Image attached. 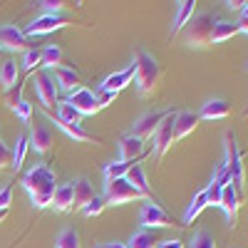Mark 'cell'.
<instances>
[{
	"mask_svg": "<svg viewBox=\"0 0 248 248\" xmlns=\"http://www.w3.org/2000/svg\"><path fill=\"white\" fill-rule=\"evenodd\" d=\"M134 85H137V92L141 97H147L156 90L159 85V79H161V65H159V60L147 52V50H139L137 52V60H134Z\"/></svg>",
	"mask_w": 248,
	"mask_h": 248,
	"instance_id": "cell-2",
	"label": "cell"
},
{
	"mask_svg": "<svg viewBox=\"0 0 248 248\" xmlns=\"http://www.w3.org/2000/svg\"><path fill=\"white\" fill-rule=\"evenodd\" d=\"M10 203H13V186L5 184L0 189V209H10Z\"/></svg>",
	"mask_w": 248,
	"mask_h": 248,
	"instance_id": "cell-41",
	"label": "cell"
},
{
	"mask_svg": "<svg viewBox=\"0 0 248 248\" xmlns=\"http://www.w3.org/2000/svg\"><path fill=\"white\" fill-rule=\"evenodd\" d=\"M231 114V105L226 99L216 97V99H209L206 105H201V112H199V119H223Z\"/></svg>",
	"mask_w": 248,
	"mask_h": 248,
	"instance_id": "cell-21",
	"label": "cell"
},
{
	"mask_svg": "<svg viewBox=\"0 0 248 248\" xmlns=\"http://www.w3.org/2000/svg\"><path fill=\"white\" fill-rule=\"evenodd\" d=\"M171 112H174V109H159V112H147V114H141V117L132 124L129 134L137 137V139H149V137L156 132V127H159V124L167 119Z\"/></svg>",
	"mask_w": 248,
	"mask_h": 248,
	"instance_id": "cell-7",
	"label": "cell"
},
{
	"mask_svg": "<svg viewBox=\"0 0 248 248\" xmlns=\"http://www.w3.org/2000/svg\"><path fill=\"white\" fill-rule=\"evenodd\" d=\"M72 186H75V201H72V209H85V206L94 199V189H92V184H90V179H77V181H72Z\"/></svg>",
	"mask_w": 248,
	"mask_h": 248,
	"instance_id": "cell-22",
	"label": "cell"
},
{
	"mask_svg": "<svg viewBox=\"0 0 248 248\" xmlns=\"http://www.w3.org/2000/svg\"><path fill=\"white\" fill-rule=\"evenodd\" d=\"M60 65H62V47L60 45H45L43 47V60H40V67L55 70Z\"/></svg>",
	"mask_w": 248,
	"mask_h": 248,
	"instance_id": "cell-28",
	"label": "cell"
},
{
	"mask_svg": "<svg viewBox=\"0 0 248 248\" xmlns=\"http://www.w3.org/2000/svg\"><path fill=\"white\" fill-rule=\"evenodd\" d=\"M67 105H72L82 117H90V114H94V112H99V107H97V99H94V92L92 90H87V87H77L75 92H70L67 94Z\"/></svg>",
	"mask_w": 248,
	"mask_h": 248,
	"instance_id": "cell-12",
	"label": "cell"
},
{
	"mask_svg": "<svg viewBox=\"0 0 248 248\" xmlns=\"http://www.w3.org/2000/svg\"><path fill=\"white\" fill-rule=\"evenodd\" d=\"M55 117L62 119V122H70V124H79V122H82V114H79L72 105H67V102H57Z\"/></svg>",
	"mask_w": 248,
	"mask_h": 248,
	"instance_id": "cell-31",
	"label": "cell"
},
{
	"mask_svg": "<svg viewBox=\"0 0 248 248\" xmlns=\"http://www.w3.org/2000/svg\"><path fill=\"white\" fill-rule=\"evenodd\" d=\"M238 35V25H236V20H216V25H214V32H211V43H223V40H229Z\"/></svg>",
	"mask_w": 248,
	"mask_h": 248,
	"instance_id": "cell-26",
	"label": "cell"
},
{
	"mask_svg": "<svg viewBox=\"0 0 248 248\" xmlns=\"http://www.w3.org/2000/svg\"><path fill=\"white\" fill-rule=\"evenodd\" d=\"M226 5H229L231 10H243V8H246V3H241V0H236V3L231 0V3H226Z\"/></svg>",
	"mask_w": 248,
	"mask_h": 248,
	"instance_id": "cell-44",
	"label": "cell"
},
{
	"mask_svg": "<svg viewBox=\"0 0 248 248\" xmlns=\"http://www.w3.org/2000/svg\"><path fill=\"white\" fill-rule=\"evenodd\" d=\"M57 248H79V233L75 229H62L57 241H55Z\"/></svg>",
	"mask_w": 248,
	"mask_h": 248,
	"instance_id": "cell-33",
	"label": "cell"
},
{
	"mask_svg": "<svg viewBox=\"0 0 248 248\" xmlns=\"http://www.w3.org/2000/svg\"><path fill=\"white\" fill-rule=\"evenodd\" d=\"M124 181H127L134 191H139L144 199H149V201H154L152 199V189H149V179H147V171H144V167L141 164H132L129 167V171H127V176H124Z\"/></svg>",
	"mask_w": 248,
	"mask_h": 248,
	"instance_id": "cell-14",
	"label": "cell"
},
{
	"mask_svg": "<svg viewBox=\"0 0 248 248\" xmlns=\"http://www.w3.org/2000/svg\"><path fill=\"white\" fill-rule=\"evenodd\" d=\"M134 199H144V196L139 191H134L124 179H117V181H107L105 184V201H107V206H122V203L134 201Z\"/></svg>",
	"mask_w": 248,
	"mask_h": 248,
	"instance_id": "cell-9",
	"label": "cell"
},
{
	"mask_svg": "<svg viewBox=\"0 0 248 248\" xmlns=\"http://www.w3.org/2000/svg\"><path fill=\"white\" fill-rule=\"evenodd\" d=\"M221 209L226 211V218H229V226L233 229L236 218H238V209H241V191L236 189L233 184H226L223 186V194H221Z\"/></svg>",
	"mask_w": 248,
	"mask_h": 248,
	"instance_id": "cell-13",
	"label": "cell"
},
{
	"mask_svg": "<svg viewBox=\"0 0 248 248\" xmlns=\"http://www.w3.org/2000/svg\"><path fill=\"white\" fill-rule=\"evenodd\" d=\"M0 50L5 52H25L28 47V37L17 25H0Z\"/></svg>",
	"mask_w": 248,
	"mask_h": 248,
	"instance_id": "cell-11",
	"label": "cell"
},
{
	"mask_svg": "<svg viewBox=\"0 0 248 248\" xmlns=\"http://www.w3.org/2000/svg\"><path fill=\"white\" fill-rule=\"evenodd\" d=\"M23 186L30 194V201L35 209H47L52 206V196H55V171L47 167L45 161L35 164V167L23 176Z\"/></svg>",
	"mask_w": 248,
	"mask_h": 248,
	"instance_id": "cell-1",
	"label": "cell"
},
{
	"mask_svg": "<svg viewBox=\"0 0 248 248\" xmlns=\"http://www.w3.org/2000/svg\"><path fill=\"white\" fill-rule=\"evenodd\" d=\"M105 248H127V243H107Z\"/></svg>",
	"mask_w": 248,
	"mask_h": 248,
	"instance_id": "cell-46",
	"label": "cell"
},
{
	"mask_svg": "<svg viewBox=\"0 0 248 248\" xmlns=\"http://www.w3.org/2000/svg\"><path fill=\"white\" fill-rule=\"evenodd\" d=\"M156 246H159V248H184V243H181L179 238H167V241H159Z\"/></svg>",
	"mask_w": 248,
	"mask_h": 248,
	"instance_id": "cell-42",
	"label": "cell"
},
{
	"mask_svg": "<svg viewBox=\"0 0 248 248\" xmlns=\"http://www.w3.org/2000/svg\"><path fill=\"white\" fill-rule=\"evenodd\" d=\"M246 70H248V65H246Z\"/></svg>",
	"mask_w": 248,
	"mask_h": 248,
	"instance_id": "cell-48",
	"label": "cell"
},
{
	"mask_svg": "<svg viewBox=\"0 0 248 248\" xmlns=\"http://www.w3.org/2000/svg\"><path fill=\"white\" fill-rule=\"evenodd\" d=\"M241 17H246V20H248V3H246V8L241 10Z\"/></svg>",
	"mask_w": 248,
	"mask_h": 248,
	"instance_id": "cell-47",
	"label": "cell"
},
{
	"mask_svg": "<svg viewBox=\"0 0 248 248\" xmlns=\"http://www.w3.org/2000/svg\"><path fill=\"white\" fill-rule=\"evenodd\" d=\"M174 122H176V112H171V114L156 127V132L152 134V139H154V159H156V161L167 154V149L174 144Z\"/></svg>",
	"mask_w": 248,
	"mask_h": 248,
	"instance_id": "cell-10",
	"label": "cell"
},
{
	"mask_svg": "<svg viewBox=\"0 0 248 248\" xmlns=\"http://www.w3.org/2000/svg\"><path fill=\"white\" fill-rule=\"evenodd\" d=\"M139 223H141L147 231H152V229H169V226H174V223H171V216L164 211L159 203H154V201H149V203L141 206Z\"/></svg>",
	"mask_w": 248,
	"mask_h": 248,
	"instance_id": "cell-8",
	"label": "cell"
},
{
	"mask_svg": "<svg viewBox=\"0 0 248 248\" xmlns=\"http://www.w3.org/2000/svg\"><path fill=\"white\" fill-rule=\"evenodd\" d=\"M191 248H216V241L209 231H196L191 238Z\"/></svg>",
	"mask_w": 248,
	"mask_h": 248,
	"instance_id": "cell-35",
	"label": "cell"
},
{
	"mask_svg": "<svg viewBox=\"0 0 248 248\" xmlns=\"http://www.w3.org/2000/svg\"><path fill=\"white\" fill-rule=\"evenodd\" d=\"M134 70H137V65L132 62L127 70H122V72H114V75L105 77V79H102V85H99V90H107V92H114V94H117L119 90H124V87H129V85H132Z\"/></svg>",
	"mask_w": 248,
	"mask_h": 248,
	"instance_id": "cell-16",
	"label": "cell"
},
{
	"mask_svg": "<svg viewBox=\"0 0 248 248\" xmlns=\"http://www.w3.org/2000/svg\"><path fill=\"white\" fill-rule=\"evenodd\" d=\"M246 112H248V109H246Z\"/></svg>",
	"mask_w": 248,
	"mask_h": 248,
	"instance_id": "cell-49",
	"label": "cell"
},
{
	"mask_svg": "<svg viewBox=\"0 0 248 248\" xmlns=\"http://www.w3.org/2000/svg\"><path fill=\"white\" fill-rule=\"evenodd\" d=\"M194 13H196V0H181V3L176 5V15H174V25L169 30V37H176L186 25H189Z\"/></svg>",
	"mask_w": 248,
	"mask_h": 248,
	"instance_id": "cell-18",
	"label": "cell"
},
{
	"mask_svg": "<svg viewBox=\"0 0 248 248\" xmlns=\"http://www.w3.org/2000/svg\"><path fill=\"white\" fill-rule=\"evenodd\" d=\"M156 243H159V241H156V236H154L152 231L141 229V231L132 233V238L127 241V248H154Z\"/></svg>",
	"mask_w": 248,
	"mask_h": 248,
	"instance_id": "cell-30",
	"label": "cell"
},
{
	"mask_svg": "<svg viewBox=\"0 0 248 248\" xmlns=\"http://www.w3.org/2000/svg\"><path fill=\"white\" fill-rule=\"evenodd\" d=\"M28 149H30V141H28V137H25V134H20V137L15 139V149H13V161H10V169H15V171L23 169V161H25V156H28Z\"/></svg>",
	"mask_w": 248,
	"mask_h": 248,
	"instance_id": "cell-27",
	"label": "cell"
},
{
	"mask_svg": "<svg viewBox=\"0 0 248 248\" xmlns=\"http://www.w3.org/2000/svg\"><path fill=\"white\" fill-rule=\"evenodd\" d=\"M50 72H52V77H55V82H57V87L65 90L67 94L79 87V75H77V70L60 65V67H55V70H50Z\"/></svg>",
	"mask_w": 248,
	"mask_h": 248,
	"instance_id": "cell-20",
	"label": "cell"
},
{
	"mask_svg": "<svg viewBox=\"0 0 248 248\" xmlns=\"http://www.w3.org/2000/svg\"><path fill=\"white\" fill-rule=\"evenodd\" d=\"M23 90H25V85H15V87L5 90V105L10 109H15L20 102H23Z\"/></svg>",
	"mask_w": 248,
	"mask_h": 248,
	"instance_id": "cell-37",
	"label": "cell"
},
{
	"mask_svg": "<svg viewBox=\"0 0 248 248\" xmlns=\"http://www.w3.org/2000/svg\"><path fill=\"white\" fill-rule=\"evenodd\" d=\"M35 90H37V97H40V102H43L45 109H55L57 107L60 87H57V82H55L50 70H43V72L35 75Z\"/></svg>",
	"mask_w": 248,
	"mask_h": 248,
	"instance_id": "cell-5",
	"label": "cell"
},
{
	"mask_svg": "<svg viewBox=\"0 0 248 248\" xmlns=\"http://www.w3.org/2000/svg\"><path fill=\"white\" fill-rule=\"evenodd\" d=\"M94 99H97V107L102 109V107H109L112 102L117 99V94L114 92H107V90H94Z\"/></svg>",
	"mask_w": 248,
	"mask_h": 248,
	"instance_id": "cell-38",
	"label": "cell"
},
{
	"mask_svg": "<svg viewBox=\"0 0 248 248\" xmlns=\"http://www.w3.org/2000/svg\"><path fill=\"white\" fill-rule=\"evenodd\" d=\"M40 60H43V47H30L23 52V67L32 72L35 67H40Z\"/></svg>",
	"mask_w": 248,
	"mask_h": 248,
	"instance_id": "cell-34",
	"label": "cell"
},
{
	"mask_svg": "<svg viewBox=\"0 0 248 248\" xmlns=\"http://www.w3.org/2000/svg\"><path fill=\"white\" fill-rule=\"evenodd\" d=\"M129 167L132 164H127V161H109L107 167H105V181H117V179H124L127 176V171H129Z\"/></svg>",
	"mask_w": 248,
	"mask_h": 248,
	"instance_id": "cell-32",
	"label": "cell"
},
{
	"mask_svg": "<svg viewBox=\"0 0 248 248\" xmlns=\"http://www.w3.org/2000/svg\"><path fill=\"white\" fill-rule=\"evenodd\" d=\"M47 119L55 124L57 129H62L70 139H75V141H92V137L82 129V124H70V122H62V119H57V117H52V114H47Z\"/></svg>",
	"mask_w": 248,
	"mask_h": 248,
	"instance_id": "cell-24",
	"label": "cell"
},
{
	"mask_svg": "<svg viewBox=\"0 0 248 248\" xmlns=\"http://www.w3.org/2000/svg\"><path fill=\"white\" fill-rule=\"evenodd\" d=\"M144 152V139H137L132 134H124L119 139V161H127L132 164L134 159H139Z\"/></svg>",
	"mask_w": 248,
	"mask_h": 248,
	"instance_id": "cell-19",
	"label": "cell"
},
{
	"mask_svg": "<svg viewBox=\"0 0 248 248\" xmlns=\"http://www.w3.org/2000/svg\"><path fill=\"white\" fill-rule=\"evenodd\" d=\"M17 77H20V67H17L15 60H3L0 62V85H3L5 90L17 85Z\"/></svg>",
	"mask_w": 248,
	"mask_h": 248,
	"instance_id": "cell-25",
	"label": "cell"
},
{
	"mask_svg": "<svg viewBox=\"0 0 248 248\" xmlns=\"http://www.w3.org/2000/svg\"><path fill=\"white\" fill-rule=\"evenodd\" d=\"M236 25H238V32H243V35L248 37V20L241 17V20H236Z\"/></svg>",
	"mask_w": 248,
	"mask_h": 248,
	"instance_id": "cell-43",
	"label": "cell"
},
{
	"mask_svg": "<svg viewBox=\"0 0 248 248\" xmlns=\"http://www.w3.org/2000/svg\"><path fill=\"white\" fill-rule=\"evenodd\" d=\"M209 206V201H206V191L201 189L194 199H191V203H189V209H186V214H184V226H189V223H194V218Z\"/></svg>",
	"mask_w": 248,
	"mask_h": 248,
	"instance_id": "cell-29",
	"label": "cell"
},
{
	"mask_svg": "<svg viewBox=\"0 0 248 248\" xmlns=\"http://www.w3.org/2000/svg\"><path fill=\"white\" fill-rule=\"evenodd\" d=\"M67 23H70L67 15H62V13H43L40 17H35L23 32H25V37L47 35V32H55V30H60V28H65Z\"/></svg>",
	"mask_w": 248,
	"mask_h": 248,
	"instance_id": "cell-6",
	"label": "cell"
},
{
	"mask_svg": "<svg viewBox=\"0 0 248 248\" xmlns=\"http://www.w3.org/2000/svg\"><path fill=\"white\" fill-rule=\"evenodd\" d=\"M223 149H226V169L231 174V184L241 191L243 184H246V167H243V152L238 149V141H236V134L233 132H226V139H223Z\"/></svg>",
	"mask_w": 248,
	"mask_h": 248,
	"instance_id": "cell-4",
	"label": "cell"
},
{
	"mask_svg": "<svg viewBox=\"0 0 248 248\" xmlns=\"http://www.w3.org/2000/svg\"><path fill=\"white\" fill-rule=\"evenodd\" d=\"M8 214H10V209H0V223L8 218Z\"/></svg>",
	"mask_w": 248,
	"mask_h": 248,
	"instance_id": "cell-45",
	"label": "cell"
},
{
	"mask_svg": "<svg viewBox=\"0 0 248 248\" xmlns=\"http://www.w3.org/2000/svg\"><path fill=\"white\" fill-rule=\"evenodd\" d=\"M15 114H17V119H23V122H30V117H32V105H30V102L28 99H23V102H20V105L13 109Z\"/></svg>",
	"mask_w": 248,
	"mask_h": 248,
	"instance_id": "cell-39",
	"label": "cell"
},
{
	"mask_svg": "<svg viewBox=\"0 0 248 248\" xmlns=\"http://www.w3.org/2000/svg\"><path fill=\"white\" fill-rule=\"evenodd\" d=\"M72 201H75V186H72V181L70 184H60L55 189V196H52L55 211H70Z\"/></svg>",
	"mask_w": 248,
	"mask_h": 248,
	"instance_id": "cell-23",
	"label": "cell"
},
{
	"mask_svg": "<svg viewBox=\"0 0 248 248\" xmlns=\"http://www.w3.org/2000/svg\"><path fill=\"white\" fill-rule=\"evenodd\" d=\"M28 141H30V149H35L37 154H45V152L52 149L55 137H52V132H50L47 124H35V129H32V134L28 137Z\"/></svg>",
	"mask_w": 248,
	"mask_h": 248,
	"instance_id": "cell-17",
	"label": "cell"
},
{
	"mask_svg": "<svg viewBox=\"0 0 248 248\" xmlns=\"http://www.w3.org/2000/svg\"><path fill=\"white\" fill-rule=\"evenodd\" d=\"M10 161H13V152L8 149V144L0 139V169H8Z\"/></svg>",
	"mask_w": 248,
	"mask_h": 248,
	"instance_id": "cell-40",
	"label": "cell"
},
{
	"mask_svg": "<svg viewBox=\"0 0 248 248\" xmlns=\"http://www.w3.org/2000/svg\"><path fill=\"white\" fill-rule=\"evenodd\" d=\"M214 25H216V17L211 13H199L189 20V25H186V45L191 47H206L211 45V32H214Z\"/></svg>",
	"mask_w": 248,
	"mask_h": 248,
	"instance_id": "cell-3",
	"label": "cell"
},
{
	"mask_svg": "<svg viewBox=\"0 0 248 248\" xmlns=\"http://www.w3.org/2000/svg\"><path fill=\"white\" fill-rule=\"evenodd\" d=\"M196 127H199V114L191 112V109H179L176 112V122H174V141L189 137Z\"/></svg>",
	"mask_w": 248,
	"mask_h": 248,
	"instance_id": "cell-15",
	"label": "cell"
},
{
	"mask_svg": "<svg viewBox=\"0 0 248 248\" xmlns=\"http://www.w3.org/2000/svg\"><path fill=\"white\" fill-rule=\"evenodd\" d=\"M105 206H107L105 196H97V194H94V199H92V201L85 206V209H82V214H85V216H90V218H92V216H99L102 211H105Z\"/></svg>",
	"mask_w": 248,
	"mask_h": 248,
	"instance_id": "cell-36",
	"label": "cell"
}]
</instances>
